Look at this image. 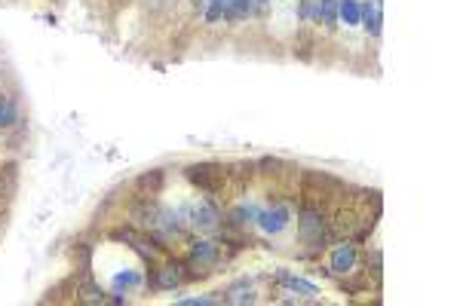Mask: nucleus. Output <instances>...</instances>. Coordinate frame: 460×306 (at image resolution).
Returning a JSON list of instances; mask_svg holds the SVG:
<instances>
[{
    "mask_svg": "<svg viewBox=\"0 0 460 306\" xmlns=\"http://www.w3.org/2000/svg\"><path fill=\"white\" fill-rule=\"evenodd\" d=\"M184 175H188L190 184H197V187L206 190V193H221L228 184L240 187V181L233 178L224 166H218V162H193V166L184 169Z\"/></svg>",
    "mask_w": 460,
    "mask_h": 306,
    "instance_id": "f257e3e1",
    "label": "nucleus"
},
{
    "mask_svg": "<svg viewBox=\"0 0 460 306\" xmlns=\"http://www.w3.org/2000/svg\"><path fill=\"white\" fill-rule=\"evenodd\" d=\"M356 260H359V251H356L353 239H341L329 254V270L337 275H347L356 270Z\"/></svg>",
    "mask_w": 460,
    "mask_h": 306,
    "instance_id": "f03ea898",
    "label": "nucleus"
},
{
    "mask_svg": "<svg viewBox=\"0 0 460 306\" xmlns=\"http://www.w3.org/2000/svg\"><path fill=\"white\" fill-rule=\"evenodd\" d=\"M255 221L261 223L264 233H282L285 227H289V221H292V209L285 206V202H273L270 209L258 211V218Z\"/></svg>",
    "mask_w": 460,
    "mask_h": 306,
    "instance_id": "7ed1b4c3",
    "label": "nucleus"
},
{
    "mask_svg": "<svg viewBox=\"0 0 460 306\" xmlns=\"http://www.w3.org/2000/svg\"><path fill=\"white\" fill-rule=\"evenodd\" d=\"M190 223L197 230H215L221 223V211L215 202H200V206L190 209Z\"/></svg>",
    "mask_w": 460,
    "mask_h": 306,
    "instance_id": "20e7f679",
    "label": "nucleus"
},
{
    "mask_svg": "<svg viewBox=\"0 0 460 306\" xmlns=\"http://www.w3.org/2000/svg\"><path fill=\"white\" fill-rule=\"evenodd\" d=\"M359 25H365L372 37L381 34V25H384L381 0H362V4H359Z\"/></svg>",
    "mask_w": 460,
    "mask_h": 306,
    "instance_id": "39448f33",
    "label": "nucleus"
},
{
    "mask_svg": "<svg viewBox=\"0 0 460 306\" xmlns=\"http://www.w3.org/2000/svg\"><path fill=\"white\" fill-rule=\"evenodd\" d=\"M190 258L200 263V267H215L218 263V245L209 242V239H197V242H190Z\"/></svg>",
    "mask_w": 460,
    "mask_h": 306,
    "instance_id": "423d86ee",
    "label": "nucleus"
},
{
    "mask_svg": "<svg viewBox=\"0 0 460 306\" xmlns=\"http://www.w3.org/2000/svg\"><path fill=\"white\" fill-rule=\"evenodd\" d=\"M276 279H280L289 291H298V294H304V297H316V294H320L313 282H304V279H298V275H292V273H285V270L276 273Z\"/></svg>",
    "mask_w": 460,
    "mask_h": 306,
    "instance_id": "0eeeda50",
    "label": "nucleus"
},
{
    "mask_svg": "<svg viewBox=\"0 0 460 306\" xmlns=\"http://www.w3.org/2000/svg\"><path fill=\"white\" fill-rule=\"evenodd\" d=\"M160 187H163V172H160V169H153V172H148V175L138 178L141 199H153V196L160 193Z\"/></svg>",
    "mask_w": 460,
    "mask_h": 306,
    "instance_id": "6e6552de",
    "label": "nucleus"
},
{
    "mask_svg": "<svg viewBox=\"0 0 460 306\" xmlns=\"http://www.w3.org/2000/svg\"><path fill=\"white\" fill-rule=\"evenodd\" d=\"M77 300L80 303H105L108 297H105V291H101L98 285L89 282V275H83V279H80V288H77Z\"/></svg>",
    "mask_w": 460,
    "mask_h": 306,
    "instance_id": "1a4fd4ad",
    "label": "nucleus"
},
{
    "mask_svg": "<svg viewBox=\"0 0 460 306\" xmlns=\"http://www.w3.org/2000/svg\"><path fill=\"white\" fill-rule=\"evenodd\" d=\"M316 22L322 28L334 31L337 28V0H320V13H316Z\"/></svg>",
    "mask_w": 460,
    "mask_h": 306,
    "instance_id": "9d476101",
    "label": "nucleus"
},
{
    "mask_svg": "<svg viewBox=\"0 0 460 306\" xmlns=\"http://www.w3.org/2000/svg\"><path fill=\"white\" fill-rule=\"evenodd\" d=\"M337 16L344 19V25H359V0H337Z\"/></svg>",
    "mask_w": 460,
    "mask_h": 306,
    "instance_id": "9b49d317",
    "label": "nucleus"
},
{
    "mask_svg": "<svg viewBox=\"0 0 460 306\" xmlns=\"http://www.w3.org/2000/svg\"><path fill=\"white\" fill-rule=\"evenodd\" d=\"M255 218H258V209H255V206H237L230 211L228 221L233 223V227H245V223H252Z\"/></svg>",
    "mask_w": 460,
    "mask_h": 306,
    "instance_id": "f8f14e48",
    "label": "nucleus"
},
{
    "mask_svg": "<svg viewBox=\"0 0 460 306\" xmlns=\"http://www.w3.org/2000/svg\"><path fill=\"white\" fill-rule=\"evenodd\" d=\"M19 120V107L13 98H0V129L13 126V122Z\"/></svg>",
    "mask_w": 460,
    "mask_h": 306,
    "instance_id": "ddd939ff",
    "label": "nucleus"
},
{
    "mask_svg": "<svg viewBox=\"0 0 460 306\" xmlns=\"http://www.w3.org/2000/svg\"><path fill=\"white\" fill-rule=\"evenodd\" d=\"M74 254H77V263H80V275H89V270H92V263H89V258H92L89 245H74Z\"/></svg>",
    "mask_w": 460,
    "mask_h": 306,
    "instance_id": "4468645a",
    "label": "nucleus"
},
{
    "mask_svg": "<svg viewBox=\"0 0 460 306\" xmlns=\"http://www.w3.org/2000/svg\"><path fill=\"white\" fill-rule=\"evenodd\" d=\"M136 282H138V275H136V273H123V275H117V288H123V291L132 288Z\"/></svg>",
    "mask_w": 460,
    "mask_h": 306,
    "instance_id": "2eb2a0df",
    "label": "nucleus"
},
{
    "mask_svg": "<svg viewBox=\"0 0 460 306\" xmlns=\"http://www.w3.org/2000/svg\"><path fill=\"white\" fill-rule=\"evenodd\" d=\"M181 306H212V303H218V300H212V297H188V300H178Z\"/></svg>",
    "mask_w": 460,
    "mask_h": 306,
    "instance_id": "dca6fc26",
    "label": "nucleus"
},
{
    "mask_svg": "<svg viewBox=\"0 0 460 306\" xmlns=\"http://www.w3.org/2000/svg\"><path fill=\"white\" fill-rule=\"evenodd\" d=\"M255 4H258V6H264V4H267V0H255Z\"/></svg>",
    "mask_w": 460,
    "mask_h": 306,
    "instance_id": "f3484780",
    "label": "nucleus"
},
{
    "mask_svg": "<svg viewBox=\"0 0 460 306\" xmlns=\"http://www.w3.org/2000/svg\"><path fill=\"white\" fill-rule=\"evenodd\" d=\"M0 196H4V190H0Z\"/></svg>",
    "mask_w": 460,
    "mask_h": 306,
    "instance_id": "a211bd4d",
    "label": "nucleus"
}]
</instances>
